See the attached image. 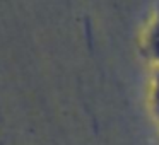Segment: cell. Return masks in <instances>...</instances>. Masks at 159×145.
Masks as SVG:
<instances>
[{
    "label": "cell",
    "mask_w": 159,
    "mask_h": 145,
    "mask_svg": "<svg viewBox=\"0 0 159 145\" xmlns=\"http://www.w3.org/2000/svg\"><path fill=\"white\" fill-rule=\"evenodd\" d=\"M145 46H147V53L151 55V58L154 60L156 63H159V12H157V15H156L149 33H147Z\"/></svg>",
    "instance_id": "6da1fadb"
},
{
    "label": "cell",
    "mask_w": 159,
    "mask_h": 145,
    "mask_svg": "<svg viewBox=\"0 0 159 145\" xmlns=\"http://www.w3.org/2000/svg\"><path fill=\"white\" fill-rule=\"evenodd\" d=\"M152 108L156 116L159 118V67L154 70V77H152Z\"/></svg>",
    "instance_id": "7a4b0ae2"
}]
</instances>
